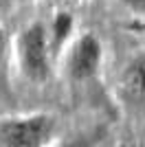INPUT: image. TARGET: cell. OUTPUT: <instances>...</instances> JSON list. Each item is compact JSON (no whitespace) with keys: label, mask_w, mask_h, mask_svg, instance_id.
Masks as SVG:
<instances>
[{"label":"cell","mask_w":145,"mask_h":147,"mask_svg":"<svg viewBox=\"0 0 145 147\" xmlns=\"http://www.w3.org/2000/svg\"><path fill=\"white\" fill-rule=\"evenodd\" d=\"M55 121L48 114H29L0 121L2 147H46L51 143Z\"/></svg>","instance_id":"1"},{"label":"cell","mask_w":145,"mask_h":147,"mask_svg":"<svg viewBox=\"0 0 145 147\" xmlns=\"http://www.w3.org/2000/svg\"><path fill=\"white\" fill-rule=\"evenodd\" d=\"M18 57L24 75L33 81H44L48 77V59H51V49H48V33L42 24H31L22 31L18 40Z\"/></svg>","instance_id":"2"},{"label":"cell","mask_w":145,"mask_h":147,"mask_svg":"<svg viewBox=\"0 0 145 147\" xmlns=\"http://www.w3.org/2000/svg\"><path fill=\"white\" fill-rule=\"evenodd\" d=\"M101 64V42L92 33H86L75 42L68 55V75L72 79H90Z\"/></svg>","instance_id":"3"},{"label":"cell","mask_w":145,"mask_h":147,"mask_svg":"<svg viewBox=\"0 0 145 147\" xmlns=\"http://www.w3.org/2000/svg\"><path fill=\"white\" fill-rule=\"evenodd\" d=\"M72 16L68 11H62L55 16L53 24H51V33H48V49L51 53H60L62 46L66 44V40L72 33Z\"/></svg>","instance_id":"4"},{"label":"cell","mask_w":145,"mask_h":147,"mask_svg":"<svg viewBox=\"0 0 145 147\" xmlns=\"http://www.w3.org/2000/svg\"><path fill=\"white\" fill-rule=\"evenodd\" d=\"M123 90L134 99H145V59L127 66L123 73Z\"/></svg>","instance_id":"5"},{"label":"cell","mask_w":145,"mask_h":147,"mask_svg":"<svg viewBox=\"0 0 145 147\" xmlns=\"http://www.w3.org/2000/svg\"><path fill=\"white\" fill-rule=\"evenodd\" d=\"M99 134H86V136H77L72 141H64V143H57V145H51V147H97L99 145Z\"/></svg>","instance_id":"6"},{"label":"cell","mask_w":145,"mask_h":147,"mask_svg":"<svg viewBox=\"0 0 145 147\" xmlns=\"http://www.w3.org/2000/svg\"><path fill=\"white\" fill-rule=\"evenodd\" d=\"M125 2L134 9H139V11H145V0H125Z\"/></svg>","instance_id":"7"}]
</instances>
